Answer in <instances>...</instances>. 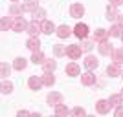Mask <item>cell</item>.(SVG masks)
<instances>
[{"instance_id": "cell-14", "label": "cell", "mask_w": 123, "mask_h": 117, "mask_svg": "<svg viewBox=\"0 0 123 117\" xmlns=\"http://www.w3.org/2000/svg\"><path fill=\"white\" fill-rule=\"evenodd\" d=\"M55 35L59 37V39H66V37H70V35H72V29H70V28H68L66 24H62V26H59V28H57Z\"/></svg>"}, {"instance_id": "cell-7", "label": "cell", "mask_w": 123, "mask_h": 117, "mask_svg": "<svg viewBox=\"0 0 123 117\" xmlns=\"http://www.w3.org/2000/svg\"><path fill=\"white\" fill-rule=\"evenodd\" d=\"M74 35L77 37V39H86L88 37V26L86 24H75V28H74Z\"/></svg>"}, {"instance_id": "cell-8", "label": "cell", "mask_w": 123, "mask_h": 117, "mask_svg": "<svg viewBox=\"0 0 123 117\" xmlns=\"http://www.w3.org/2000/svg\"><path fill=\"white\" fill-rule=\"evenodd\" d=\"M46 101H48L50 106L55 108L57 104H61V102H62V95L59 92H50V93H48V97H46Z\"/></svg>"}, {"instance_id": "cell-21", "label": "cell", "mask_w": 123, "mask_h": 117, "mask_svg": "<svg viewBox=\"0 0 123 117\" xmlns=\"http://www.w3.org/2000/svg\"><path fill=\"white\" fill-rule=\"evenodd\" d=\"M108 35H110V37H119V39H121V37H123V26L119 24V22H118V24H114L112 28H110V31H108Z\"/></svg>"}, {"instance_id": "cell-22", "label": "cell", "mask_w": 123, "mask_h": 117, "mask_svg": "<svg viewBox=\"0 0 123 117\" xmlns=\"http://www.w3.org/2000/svg\"><path fill=\"white\" fill-rule=\"evenodd\" d=\"M118 17H119V13H118V9H116V6H108L107 7V20H118Z\"/></svg>"}, {"instance_id": "cell-33", "label": "cell", "mask_w": 123, "mask_h": 117, "mask_svg": "<svg viewBox=\"0 0 123 117\" xmlns=\"http://www.w3.org/2000/svg\"><path fill=\"white\" fill-rule=\"evenodd\" d=\"M94 42H96V40H86V39H83V44H81L83 51H90L94 48Z\"/></svg>"}, {"instance_id": "cell-34", "label": "cell", "mask_w": 123, "mask_h": 117, "mask_svg": "<svg viewBox=\"0 0 123 117\" xmlns=\"http://www.w3.org/2000/svg\"><path fill=\"white\" fill-rule=\"evenodd\" d=\"M9 71H11V68L7 66L6 62H2V64H0V73H2V77H4V79L9 75Z\"/></svg>"}, {"instance_id": "cell-35", "label": "cell", "mask_w": 123, "mask_h": 117, "mask_svg": "<svg viewBox=\"0 0 123 117\" xmlns=\"http://www.w3.org/2000/svg\"><path fill=\"white\" fill-rule=\"evenodd\" d=\"M72 113H74V115H85L86 112H85V108H81V106H75V108L72 110Z\"/></svg>"}, {"instance_id": "cell-4", "label": "cell", "mask_w": 123, "mask_h": 117, "mask_svg": "<svg viewBox=\"0 0 123 117\" xmlns=\"http://www.w3.org/2000/svg\"><path fill=\"white\" fill-rule=\"evenodd\" d=\"M28 33H30L31 37H39V33H42V22L33 18V20L30 22V26H28Z\"/></svg>"}, {"instance_id": "cell-5", "label": "cell", "mask_w": 123, "mask_h": 117, "mask_svg": "<svg viewBox=\"0 0 123 117\" xmlns=\"http://www.w3.org/2000/svg\"><path fill=\"white\" fill-rule=\"evenodd\" d=\"M28 86H30V90H33V92L41 90V88L44 86V82H42V75H41V77H37V75H31L30 79H28Z\"/></svg>"}, {"instance_id": "cell-28", "label": "cell", "mask_w": 123, "mask_h": 117, "mask_svg": "<svg viewBox=\"0 0 123 117\" xmlns=\"http://www.w3.org/2000/svg\"><path fill=\"white\" fill-rule=\"evenodd\" d=\"M22 9L24 11H35L37 9V2L35 0H26V2H22Z\"/></svg>"}, {"instance_id": "cell-17", "label": "cell", "mask_w": 123, "mask_h": 117, "mask_svg": "<svg viewBox=\"0 0 123 117\" xmlns=\"http://www.w3.org/2000/svg\"><path fill=\"white\" fill-rule=\"evenodd\" d=\"M107 75H110V77L121 75V68H119V64H116V62L108 64V66H107Z\"/></svg>"}, {"instance_id": "cell-24", "label": "cell", "mask_w": 123, "mask_h": 117, "mask_svg": "<svg viewBox=\"0 0 123 117\" xmlns=\"http://www.w3.org/2000/svg\"><path fill=\"white\" fill-rule=\"evenodd\" d=\"M26 66H28V61H26L24 57H18V59H15V62H13V68L18 70V71L26 70Z\"/></svg>"}, {"instance_id": "cell-9", "label": "cell", "mask_w": 123, "mask_h": 117, "mask_svg": "<svg viewBox=\"0 0 123 117\" xmlns=\"http://www.w3.org/2000/svg\"><path fill=\"white\" fill-rule=\"evenodd\" d=\"M98 50H99V53H101V55L110 57V55H112V51H114V48H112V44H110L108 40H103V42H99Z\"/></svg>"}, {"instance_id": "cell-42", "label": "cell", "mask_w": 123, "mask_h": 117, "mask_svg": "<svg viewBox=\"0 0 123 117\" xmlns=\"http://www.w3.org/2000/svg\"><path fill=\"white\" fill-rule=\"evenodd\" d=\"M121 79H123V71H121Z\"/></svg>"}, {"instance_id": "cell-10", "label": "cell", "mask_w": 123, "mask_h": 117, "mask_svg": "<svg viewBox=\"0 0 123 117\" xmlns=\"http://www.w3.org/2000/svg\"><path fill=\"white\" fill-rule=\"evenodd\" d=\"M81 84L83 86H92V84H96V75H94L92 71L81 73Z\"/></svg>"}, {"instance_id": "cell-19", "label": "cell", "mask_w": 123, "mask_h": 117, "mask_svg": "<svg viewBox=\"0 0 123 117\" xmlns=\"http://www.w3.org/2000/svg\"><path fill=\"white\" fill-rule=\"evenodd\" d=\"M112 61L116 62V64H119V66H121L123 64V48H116V50L112 51Z\"/></svg>"}, {"instance_id": "cell-40", "label": "cell", "mask_w": 123, "mask_h": 117, "mask_svg": "<svg viewBox=\"0 0 123 117\" xmlns=\"http://www.w3.org/2000/svg\"><path fill=\"white\" fill-rule=\"evenodd\" d=\"M11 2H20V0H11Z\"/></svg>"}, {"instance_id": "cell-18", "label": "cell", "mask_w": 123, "mask_h": 117, "mask_svg": "<svg viewBox=\"0 0 123 117\" xmlns=\"http://www.w3.org/2000/svg\"><path fill=\"white\" fill-rule=\"evenodd\" d=\"M22 13H24V9H22V4H18V2H13L9 7V15L13 17H22Z\"/></svg>"}, {"instance_id": "cell-6", "label": "cell", "mask_w": 123, "mask_h": 117, "mask_svg": "<svg viewBox=\"0 0 123 117\" xmlns=\"http://www.w3.org/2000/svg\"><path fill=\"white\" fill-rule=\"evenodd\" d=\"M110 108H112V104H110V101H105V99H101V101H98L96 102V112L98 113H103V115H105V113H108L110 112Z\"/></svg>"}, {"instance_id": "cell-1", "label": "cell", "mask_w": 123, "mask_h": 117, "mask_svg": "<svg viewBox=\"0 0 123 117\" xmlns=\"http://www.w3.org/2000/svg\"><path fill=\"white\" fill-rule=\"evenodd\" d=\"M28 26H30V22H26L24 17H13V15H11V29H13V31H17V33L26 31V29H28Z\"/></svg>"}, {"instance_id": "cell-23", "label": "cell", "mask_w": 123, "mask_h": 117, "mask_svg": "<svg viewBox=\"0 0 123 117\" xmlns=\"http://www.w3.org/2000/svg\"><path fill=\"white\" fill-rule=\"evenodd\" d=\"M44 59H46V57H44V53H42L41 50L33 51V55H31V62H33V64H42Z\"/></svg>"}, {"instance_id": "cell-13", "label": "cell", "mask_w": 123, "mask_h": 117, "mask_svg": "<svg viewBox=\"0 0 123 117\" xmlns=\"http://www.w3.org/2000/svg\"><path fill=\"white\" fill-rule=\"evenodd\" d=\"M26 48L31 51H37L41 50V40H39V37H30L28 39V42H26Z\"/></svg>"}, {"instance_id": "cell-38", "label": "cell", "mask_w": 123, "mask_h": 117, "mask_svg": "<svg viewBox=\"0 0 123 117\" xmlns=\"http://www.w3.org/2000/svg\"><path fill=\"white\" fill-rule=\"evenodd\" d=\"M110 4L118 7V6H121V4H123V0H110Z\"/></svg>"}, {"instance_id": "cell-11", "label": "cell", "mask_w": 123, "mask_h": 117, "mask_svg": "<svg viewBox=\"0 0 123 117\" xmlns=\"http://www.w3.org/2000/svg\"><path fill=\"white\" fill-rule=\"evenodd\" d=\"M66 75L70 77H77V75H81V68H79V64L77 62H70V64H66Z\"/></svg>"}, {"instance_id": "cell-20", "label": "cell", "mask_w": 123, "mask_h": 117, "mask_svg": "<svg viewBox=\"0 0 123 117\" xmlns=\"http://www.w3.org/2000/svg\"><path fill=\"white\" fill-rule=\"evenodd\" d=\"M41 66H42L44 71H51V73H53V70L57 68V62L53 61V59H44V62H42Z\"/></svg>"}, {"instance_id": "cell-32", "label": "cell", "mask_w": 123, "mask_h": 117, "mask_svg": "<svg viewBox=\"0 0 123 117\" xmlns=\"http://www.w3.org/2000/svg\"><path fill=\"white\" fill-rule=\"evenodd\" d=\"M0 28H2V31H7V28H11V15L9 17H2Z\"/></svg>"}, {"instance_id": "cell-12", "label": "cell", "mask_w": 123, "mask_h": 117, "mask_svg": "<svg viewBox=\"0 0 123 117\" xmlns=\"http://www.w3.org/2000/svg\"><path fill=\"white\" fill-rule=\"evenodd\" d=\"M83 64H85V68H86V70H96V68L99 66V61H98L94 55H86Z\"/></svg>"}, {"instance_id": "cell-39", "label": "cell", "mask_w": 123, "mask_h": 117, "mask_svg": "<svg viewBox=\"0 0 123 117\" xmlns=\"http://www.w3.org/2000/svg\"><path fill=\"white\" fill-rule=\"evenodd\" d=\"M118 22H119V24L123 26V15H119V17H118Z\"/></svg>"}, {"instance_id": "cell-41", "label": "cell", "mask_w": 123, "mask_h": 117, "mask_svg": "<svg viewBox=\"0 0 123 117\" xmlns=\"http://www.w3.org/2000/svg\"><path fill=\"white\" fill-rule=\"evenodd\" d=\"M121 97H123V88H121Z\"/></svg>"}, {"instance_id": "cell-27", "label": "cell", "mask_w": 123, "mask_h": 117, "mask_svg": "<svg viewBox=\"0 0 123 117\" xmlns=\"http://www.w3.org/2000/svg\"><path fill=\"white\" fill-rule=\"evenodd\" d=\"M31 15H33V18H35V20H46V18H44V17H46V11L42 9V7H37L35 11H31Z\"/></svg>"}, {"instance_id": "cell-43", "label": "cell", "mask_w": 123, "mask_h": 117, "mask_svg": "<svg viewBox=\"0 0 123 117\" xmlns=\"http://www.w3.org/2000/svg\"><path fill=\"white\" fill-rule=\"evenodd\" d=\"M121 40H123V37H121Z\"/></svg>"}, {"instance_id": "cell-30", "label": "cell", "mask_w": 123, "mask_h": 117, "mask_svg": "<svg viewBox=\"0 0 123 117\" xmlns=\"http://www.w3.org/2000/svg\"><path fill=\"white\" fill-rule=\"evenodd\" d=\"M11 92H13V82L11 81H4L2 82V93L7 95V93H11Z\"/></svg>"}, {"instance_id": "cell-16", "label": "cell", "mask_w": 123, "mask_h": 117, "mask_svg": "<svg viewBox=\"0 0 123 117\" xmlns=\"http://www.w3.org/2000/svg\"><path fill=\"white\" fill-rule=\"evenodd\" d=\"M57 28L55 24L51 20H42V33H46V35H51V33H55Z\"/></svg>"}, {"instance_id": "cell-37", "label": "cell", "mask_w": 123, "mask_h": 117, "mask_svg": "<svg viewBox=\"0 0 123 117\" xmlns=\"http://www.w3.org/2000/svg\"><path fill=\"white\" fill-rule=\"evenodd\" d=\"M17 115H18V117H28V115H31V113H30V112H24V110H20Z\"/></svg>"}, {"instance_id": "cell-3", "label": "cell", "mask_w": 123, "mask_h": 117, "mask_svg": "<svg viewBox=\"0 0 123 117\" xmlns=\"http://www.w3.org/2000/svg\"><path fill=\"white\" fill-rule=\"evenodd\" d=\"M83 15H85V6L79 4V2H74L70 6V17L72 18H81Z\"/></svg>"}, {"instance_id": "cell-25", "label": "cell", "mask_w": 123, "mask_h": 117, "mask_svg": "<svg viewBox=\"0 0 123 117\" xmlns=\"http://www.w3.org/2000/svg\"><path fill=\"white\" fill-rule=\"evenodd\" d=\"M42 82H44V86H53V84H55V77L51 75V71H44Z\"/></svg>"}, {"instance_id": "cell-36", "label": "cell", "mask_w": 123, "mask_h": 117, "mask_svg": "<svg viewBox=\"0 0 123 117\" xmlns=\"http://www.w3.org/2000/svg\"><path fill=\"white\" fill-rule=\"evenodd\" d=\"M114 115L116 117H123V106L119 104V106H116V112H114Z\"/></svg>"}, {"instance_id": "cell-15", "label": "cell", "mask_w": 123, "mask_h": 117, "mask_svg": "<svg viewBox=\"0 0 123 117\" xmlns=\"http://www.w3.org/2000/svg\"><path fill=\"white\" fill-rule=\"evenodd\" d=\"M107 39H108V31L107 29L99 28V29L94 31V40L96 42H103V40H107Z\"/></svg>"}, {"instance_id": "cell-2", "label": "cell", "mask_w": 123, "mask_h": 117, "mask_svg": "<svg viewBox=\"0 0 123 117\" xmlns=\"http://www.w3.org/2000/svg\"><path fill=\"white\" fill-rule=\"evenodd\" d=\"M81 53H83V48L77 46V44H70V46H66V57H70L72 61L81 59Z\"/></svg>"}, {"instance_id": "cell-29", "label": "cell", "mask_w": 123, "mask_h": 117, "mask_svg": "<svg viewBox=\"0 0 123 117\" xmlns=\"http://www.w3.org/2000/svg\"><path fill=\"white\" fill-rule=\"evenodd\" d=\"M108 101H110L112 106H119V104L123 102V97H121V93H116V95H110V97H108Z\"/></svg>"}, {"instance_id": "cell-31", "label": "cell", "mask_w": 123, "mask_h": 117, "mask_svg": "<svg viewBox=\"0 0 123 117\" xmlns=\"http://www.w3.org/2000/svg\"><path fill=\"white\" fill-rule=\"evenodd\" d=\"M53 53H55V57H62V55H66V46L55 44V46H53Z\"/></svg>"}, {"instance_id": "cell-26", "label": "cell", "mask_w": 123, "mask_h": 117, "mask_svg": "<svg viewBox=\"0 0 123 117\" xmlns=\"http://www.w3.org/2000/svg\"><path fill=\"white\" fill-rule=\"evenodd\" d=\"M68 113H72V112L68 110L66 104H62V102H61V104H57V106H55V115L62 117V115H68Z\"/></svg>"}]
</instances>
